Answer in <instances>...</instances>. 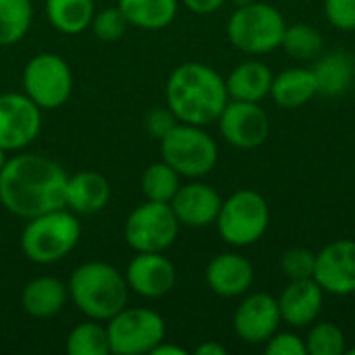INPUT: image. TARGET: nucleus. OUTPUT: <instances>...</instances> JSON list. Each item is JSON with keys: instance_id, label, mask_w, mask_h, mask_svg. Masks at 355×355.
<instances>
[{"instance_id": "f257e3e1", "label": "nucleus", "mask_w": 355, "mask_h": 355, "mask_svg": "<svg viewBox=\"0 0 355 355\" xmlns=\"http://www.w3.org/2000/svg\"><path fill=\"white\" fill-rule=\"evenodd\" d=\"M67 173L40 154H19L0 171V204L15 216L33 218L67 208Z\"/></svg>"}, {"instance_id": "f03ea898", "label": "nucleus", "mask_w": 355, "mask_h": 355, "mask_svg": "<svg viewBox=\"0 0 355 355\" xmlns=\"http://www.w3.org/2000/svg\"><path fill=\"white\" fill-rule=\"evenodd\" d=\"M227 102V83L208 64L185 62L166 81V106L179 123L206 127L218 121Z\"/></svg>"}, {"instance_id": "7ed1b4c3", "label": "nucleus", "mask_w": 355, "mask_h": 355, "mask_svg": "<svg viewBox=\"0 0 355 355\" xmlns=\"http://www.w3.org/2000/svg\"><path fill=\"white\" fill-rule=\"evenodd\" d=\"M69 297L92 320H110L127 306V279L106 262L77 266L69 281Z\"/></svg>"}, {"instance_id": "20e7f679", "label": "nucleus", "mask_w": 355, "mask_h": 355, "mask_svg": "<svg viewBox=\"0 0 355 355\" xmlns=\"http://www.w3.org/2000/svg\"><path fill=\"white\" fill-rule=\"evenodd\" d=\"M81 225L73 212L58 208L29 218L21 235V250L35 264H54L62 260L79 241Z\"/></svg>"}, {"instance_id": "39448f33", "label": "nucleus", "mask_w": 355, "mask_h": 355, "mask_svg": "<svg viewBox=\"0 0 355 355\" xmlns=\"http://www.w3.org/2000/svg\"><path fill=\"white\" fill-rule=\"evenodd\" d=\"M287 25L283 15L266 2L237 6L227 23V35L245 54H266L281 46Z\"/></svg>"}, {"instance_id": "423d86ee", "label": "nucleus", "mask_w": 355, "mask_h": 355, "mask_svg": "<svg viewBox=\"0 0 355 355\" xmlns=\"http://www.w3.org/2000/svg\"><path fill=\"white\" fill-rule=\"evenodd\" d=\"M162 160L173 166L181 177H204L208 175L218 160L216 141L198 125L177 123L160 139Z\"/></svg>"}, {"instance_id": "0eeeda50", "label": "nucleus", "mask_w": 355, "mask_h": 355, "mask_svg": "<svg viewBox=\"0 0 355 355\" xmlns=\"http://www.w3.org/2000/svg\"><path fill=\"white\" fill-rule=\"evenodd\" d=\"M270 223L266 200L254 189H239L229 196L216 216L220 237L235 248H248L262 239Z\"/></svg>"}, {"instance_id": "6e6552de", "label": "nucleus", "mask_w": 355, "mask_h": 355, "mask_svg": "<svg viewBox=\"0 0 355 355\" xmlns=\"http://www.w3.org/2000/svg\"><path fill=\"white\" fill-rule=\"evenodd\" d=\"M110 354L141 355L150 354L160 341H164V320L160 314L148 308H123L108 320Z\"/></svg>"}, {"instance_id": "1a4fd4ad", "label": "nucleus", "mask_w": 355, "mask_h": 355, "mask_svg": "<svg viewBox=\"0 0 355 355\" xmlns=\"http://www.w3.org/2000/svg\"><path fill=\"white\" fill-rule=\"evenodd\" d=\"M179 218L166 202L137 206L125 223V241L135 252H164L179 235Z\"/></svg>"}, {"instance_id": "9d476101", "label": "nucleus", "mask_w": 355, "mask_h": 355, "mask_svg": "<svg viewBox=\"0 0 355 355\" xmlns=\"http://www.w3.org/2000/svg\"><path fill=\"white\" fill-rule=\"evenodd\" d=\"M23 89L40 108H58L69 100L73 89L71 69L58 54L42 52L25 64Z\"/></svg>"}, {"instance_id": "9b49d317", "label": "nucleus", "mask_w": 355, "mask_h": 355, "mask_svg": "<svg viewBox=\"0 0 355 355\" xmlns=\"http://www.w3.org/2000/svg\"><path fill=\"white\" fill-rule=\"evenodd\" d=\"M218 127L223 137L239 150H254L262 146L270 133L266 110L258 106V102L243 100L227 102L218 116Z\"/></svg>"}, {"instance_id": "f8f14e48", "label": "nucleus", "mask_w": 355, "mask_h": 355, "mask_svg": "<svg viewBox=\"0 0 355 355\" xmlns=\"http://www.w3.org/2000/svg\"><path fill=\"white\" fill-rule=\"evenodd\" d=\"M42 127L40 106L25 94L0 96V148L21 150L29 146Z\"/></svg>"}, {"instance_id": "ddd939ff", "label": "nucleus", "mask_w": 355, "mask_h": 355, "mask_svg": "<svg viewBox=\"0 0 355 355\" xmlns=\"http://www.w3.org/2000/svg\"><path fill=\"white\" fill-rule=\"evenodd\" d=\"M324 293L352 295L355 293V241L337 239L316 254L312 277Z\"/></svg>"}, {"instance_id": "4468645a", "label": "nucleus", "mask_w": 355, "mask_h": 355, "mask_svg": "<svg viewBox=\"0 0 355 355\" xmlns=\"http://www.w3.org/2000/svg\"><path fill=\"white\" fill-rule=\"evenodd\" d=\"M281 324L279 302L268 293H252L248 295L233 316L235 335L252 345L266 343Z\"/></svg>"}, {"instance_id": "2eb2a0df", "label": "nucleus", "mask_w": 355, "mask_h": 355, "mask_svg": "<svg viewBox=\"0 0 355 355\" xmlns=\"http://www.w3.org/2000/svg\"><path fill=\"white\" fill-rule=\"evenodd\" d=\"M129 289L148 300H158L177 283V270L162 252H137L125 272Z\"/></svg>"}, {"instance_id": "dca6fc26", "label": "nucleus", "mask_w": 355, "mask_h": 355, "mask_svg": "<svg viewBox=\"0 0 355 355\" xmlns=\"http://www.w3.org/2000/svg\"><path fill=\"white\" fill-rule=\"evenodd\" d=\"M223 200L218 191L206 183H189L179 187L171 200V208L177 214L179 223L185 227L202 229L216 223Z\"/></svg>"}, {"instance_id": "f3484780", "label": "nucleus", "mask_w": 355, "mask_h": 355, "mask_svg": "<svg viewBox=\"0 0 355 355\" xmlns=\"http://www.w3.org/2000/svg\"><path fill=\"white\" fill-rule=\"evenodd\" d=\"M277 302L281 310V320L295 329H304L320 316L324 291L314 279L291 281Z\"/></svg>"}, {"instance_id": "a211bd4d", "label": "nucleus", "mask_w": 355, "mask_h": 355, "mask_svg": "<svg viewBox=\"0 0 355 355\" xmlns=\"http://www.w3.org/2000/svg\"><path fill=\"white\" fill-rule=\"evenodd\" d=\"M206 283L220 297H239L254 283V266L241 254H220L208 264Z\"/></svg>"}, {"instance_id": "6ab92c4d", "label": "nucleus", "mask_w": 355, "mask_h": 355, "mask_svg": "<svg viewBox=\"0 0 355 355\" xmlns=\"http://www.w3.org/2000/svg\"><path fill=\"white\" fill-rule=\"evenodd\" d=\"M67 206L77 214H94L100 212L110 198L108 181L94 171H81L67 177Z\"/></svg>"}, {"instance_id": "aec40b11", "label": "nucleus", "mask_w": 355, "mask_h": 355, "mask_svg": "<svg viewBox=\"0 0 355 355\" xmlns=\"http://www.w3.org/2000/svg\"><path fill=\"white\" fill-rule=\"evenodd\" d=\"M69 297V287L54 277H37L29 281L21 293L23 310L33 318H50L58 314Z\"/></svg>"}, {"instance_id": "412c9836", "label": "nucleus", "mask_w": 355, "mask_h": 355, "mask_svg": "<svg viewBox=\"0 0 355 355\" xmlns=\"http://www.w3.org/2000/svg\"><path fill=\"white\" fill-rule=\"evenodd\" d=\"M272 71L260 60H245L237 64L227 77V92L233 100L243 102H260L270 96Z\"/></svg>"}, {"instance_id": "4be33fe9", "label": "nucleus", "mask_w": 355, "mask_h": 355, "mask_svg": "<svg viewBox=\"0 0 355 355\" xmlns=\"http://www.w3.org/2000/svg\"><path fill=\"white\" fill-rule=\"evenodd\" d=\"M318 94L314 71L293 67L272 77L270 96L281 108H300Z\"/></svg>"}, {"instance_id": "5701e85b", "label": "nucleus", "mask_w": 355, "mask_h": 355, "mask_svg": "<svg viewBox=\"0 0 355 355\" xmlns=\"http://www.w3.org/2000/svg\"><path fill=\"white\" fill-rule=\"evenodd\" d=\"M312 71L318 83V94L335 98L349 89L355 77V60L352 54L337 50L324 54Z\"/></svg>"}, {"instance_id": "b1692460", "label": "nucleus", "mask_w": 355, "mask_h": 355, "mask_svg": "<svg viewBox=\"0 0 355 355\" xmlns=\"http://www.w3.org/2000/svg\"><path fill=\"white\" fill-rule=\"evenodd\" d=\"M129 25L139 29H164L177 15V0H119Z\"/></svg>"}, {"instance_id": "393cba45", "label": "nucleus", "mask_w": 355, "mask_h": 355, "mask_svg": "<svg viewBox=\"0 0 355 355\" xmlns=\"http://www.w3.org/2000/svg\"><path fill=\"white\" fill-rule=\"evenodd\" d=\"M46 15L54 29L75 35L92 25L94 0H46Z\"/></svg>"}, {"instance_id": "a878e982", "label": "nucleus", "mask_w": 355, "mask_h": 355, "mask_svg": "<svg viewBox=\"0 0 355 355\" xmlns=\"http://www.w3.org/2000/svg\"><path fill=\"white\" fill-rule=\"evenodd\" d=\"M31 0H0V46H12L31 27Z\"/></svg>"}, {"instance_id": "bb28decb", "label": "nucleus", "mask_w": 355, "mask_h": 355, "mask_svg": "<svg viewBox=\"0 0 355 355\" xmlns=\"http://www.w3.org/2000/svg\"><path fill=\"white\" fill-rule=\"evenodd\" d=\"M181 175L168 166L164 160L150 164L144 175H141V191L146 196V200L150 202H166L171 204V200L175 198V193L181 187Z\"/></svg>"}, {"instance_id": "cd10ccee", "label": "nucleus", "mask_w": 355, "mask_h": 355, "mask_svg": "<svg viewBox=\"0 0 355 355\" xmlns=\"http://www.w3.org/2000/svg\"><path fill=\"white\" fill-rule=\"evenodd\" d=\"M281 46L287 54H291L297 60H312L322 54L324 50V37L322 33L306 23H297L285 29Z\"/></svg>"}, {"instance_id": "c85d7f7f", "label": "nucleus", "mask_w": 355, "mask_h": 355, "mask_svg": "<svg viewBox=\"0 0 355 355\" xmlns=\"http://www.w3.org/2000/svg\"><path fill=\"white\" fill-rule=\"evenodd\" d=\"M67 352L71 355H108V331L98 322H81L71 331Z\"/></svg>"}, {"instance_id": "c756f323", "label": "nucleus", "mask_w": 355, "mask_h": 355, "mask_svg": "<svg viewBox=\"0 0 355 355\" xmlns=\"http://www.w3.org/2000/svg\"><path fill=\"white\" fill-rule=\"evenodd\" d=\"M308 354L312 355H343L345 354V333L335 322H318L312 327L306 339Z\"/></svg>"}, {"instance_id": "7c9ffc66", "label": "nucleus", "mask_w": 355, "mask_h": 355, "mask_svg": "<svg viewBox=\"0 0 355 355\" xmlns=\"http://www.w3.org/2000/svg\"><path fill=\"white\" fill-rule=\"evenodd\" d=\"M129 21L123 15V10L119 6H110L100 10L98 15H94L92 19V27L94 33L102 40V42H116L123 37L125 29H127Z\"/></svg>"}, {"instance_id": "2f4dec72", "label": "nucleus", "mask_w": 355, "mask_h": 355, "mask_svg": "<svg viewBox=\"0 0 355 355\" xmlns=\"http://www.w3.org/2000/svg\"><path fill=\"white\" fill-rule=\"evenodd\" d=\"M316 266V254H312L306 248H293L287 250L281 258V270L289 281H302L312 279Z\"/></svg>"}, {"instance_id": "473e14b6", "label": "nucleus", "mask_w": 355, "mask_h": 355, "mask_svg": "<svg viewBox=\"0 0 355 355\" xmlns=\"http://www.w3.org/2000/svg\"><path fill=\"white\" fill-rule=\"evenodd\" d=\"M329 23L341 31H355V0H324Z\"/></svg>"}, {"instance_id": "72a5a7b5", "label": "nucleus", "mask_w": 355, "mask_h": 355, "mask_svg": "<svg viewBox=\"0 0 355 355\" xmlns=\"http://www.w3.org/2000/svg\"><path fill=\"white\" fill-rule=\"evenodd\" d=\"M266 355H306V341L293 333H275L266 341Z\"/></svg>"}, {"instance_id": "f704fd0d", "label": "nucleus", "mask_w": 355, "mask_h": 355, "mask_svg": "<svg viewBox=\"0 0 355 355\" xmlns=\"http://www.w3.org/2000/svg\"><path fill=\"white\" fill-rule=\"evenodd\" d=\"M177 123H179V119L173 114L171 108H154V110H150L148 116H146V129H148L150 135H154L156 139H162Z\"/></svg>"}, {"instance_id": "c9c22d12", "label": "nucleus", "mask_w": 355, "mask_h": 355, "mask_svg": "<svg viewBox=\"0 0 355 355\" xmlns=\"http://www.w3.org/2000/svg\"><path fill=\"white\" fill-rule=\"evenodd\" d=\"M183 4L191 10V12H198V15H210L214 10H218L225 0H183Z\"/></svg>"}, {"instance_id": "e433bc0d", "label": "nucleus", "mask_w": 355, "mask_h": 355, "mask_svg": "<svg viewBox=\"0 0 355 355\" xmlns=\"http://www.w3.org/2000/svg\"><path fill=\"white\" fill-rule=\"evenodd\" d=\"M196 355H227V349L220 343L208 341V343H202L196 347Z\"/></svg>"}, {"instance_id": "4c0bfd02", "label": "nucleus", "mask_w": 355, "mask_h": 355, "mask_svg": "<svg viewBox=\"0 0 355 355\" xmlns=\"http://www.w3.org/2000/svg\"><path fill=\"white\" fill-rule=\"evenodd\" d=\"M152 355H187V352L183 347H177V345H166L164 341H160L152 352Z\"/></svg>"}, {"instance_id": "58836bf2", "label": "nucleus", "mask_w": 355, "mask_h": 355, "mask_svg": "<svg viewBox=\"0 0 355 355\" xmlns=\"http://www.w3.org/2000/svg\"><path fill=\"white\" fill-rule=\"evenodd\" d=\"M4 162H6V158H4V150L0 148V171H2V166H4Z\"/></svg>"}, {"instance_id": "ea45409f", "label": "nucleus", "mask_w": 355, "mask_h": 355, "mask_svg": "<svg viewBox=\"0 0 355 355\" xmlns=\"http://www.w3.org/2000/svg\"><path fill=\"white\" fill-rule=\"evenodd\" d=\"M237 6H243V4H250V2H254V0H233Z\"/></svg>"}, {"instance_id": "a19ab883", "label": "nucleus", "mask_w": 355, "mask_h": 355, "mask_svg": "<svg viewBox=\"0 0 355 355\" xmlns=\"http://www.w3.org/2000/svg\"><path fill=\"white\" fill-rule=\"evenodd\" d=\"M345 354H347V355H355V347H354V349H345Z\"/></svg>"}]
</instances>
